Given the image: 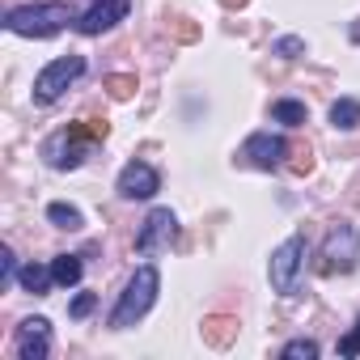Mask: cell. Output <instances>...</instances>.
I'll list each match as a JSON object with an SVG mask.
<instances>
[{"instance_id": "obj_1", "label": "cell", "mask_w": 360, "mask_h": 360, "mask_svg": "<svg viewBox=\"0 0 360 360\" xmlns=\"http://www.w3.org/2000/svg\"><path fill=\"white\" fill-rule=\"evenodd\" d=\"M102 140H106V123L85 119V123H72V127L56 131V136L43 144V157H47V165H56V169H77V165L94 153V144H102Z\"/></svg>"}, {"instance_id": "obj_2", "label": "cell", "mask_w": 360, "mask_h": 360, "mask_svg": "<svg viewBox=\"0 0 360 360\" xmlns=\"http://www.w3.org/2000/svg\"><path fill=\"white\" fill-rule=\"evenodd\" d=\"M157 288H161V276H157V267L153 263H144V267H136V276L127 280V288L119 292V305L110 309V326L115 330H123V326H136L148 309H153V301H157Z\"/></svg>"}, {"instance_id": "obj_3", "label": "cell", "mask_w": 360, "mask_h": 360, "mask_svg": "<svg viewBox=\"0 0 360 360\" xmlns=\"http://www.w3.org/2000/svg\"><path fill=\"white\" fill-rule=\"evenodd\" d=\"M68 22H72L68 5H22V9H9V18H5V26L22 39H51Z\"/></svg>"}, {"instance_id": "obj_4", "label": "cell", "mask_w": 360, "mask_h": 360, "mask_svg": "<svg viewBox=\"0 0 360 360\" xmlns=\"http://www.w3.org/2000/svg\"><path fill=\"white\" fill-rule=\"evenodd\" d=\"M81 72H85V56H60V60H51V64L34 77V102H39V106L60 102L64 89H68Z\"/></svg>"}, {"instance_id": "obj_5", "label": "cell", "mask_w": 360, "mask_h": 360, "mask_svg": "<svg viewBox=\"0 0 360 360\" xmlns=\"http://www.w3.org/2000/svg\"><path fill=\"white\" fill-rule=\"evenodd\" d=\"M301 267H305V238L301 233H292L288 242H280L276 246V255H271V267H267V276H271V288L276 292H297V276H301Z\"/></svg>"}, {"instance_id": "obj_6", "label": "cell", "mask_w": 360, "mask_h": 360, "mask_svg": "<svg viewBox=\"0 0 360 360\" xmlns=\"http://www.w3.org/2000/svg\"><path fill=\"white\" fill-rule=\"evenodd\" d=\"M360 263V233L352 229V225H335L330 233H326V242H322V263H318V271H352Z\"/></svg>"}, {"instance_id": "obj_7", "label": "cell", "mask_w": 360, "mask_h": 360, "mask_svg": "<svg viewBox=\"0 0 360 360\" xmlns=\"http://www.w3.org/2000/svg\"><path fill=\"white\" fill-rule=\"evenodd\" d=\"M174 238H178V217H174L169 208H153V212L144 217L140 233H136V250H140V255H157V250L169 246Z\"/></svg>"}, {"instance_id": "obj_8", "label": "cell", "mask_w": 360, "mask_h": 360, "mask_svg": "<svg viewBox=\"0 0 360 360\" xmlns=\"http://www.w3.org/2000/svg\"><path fill=\"white\" fill-rule=\"evenodd\" d=\"M242 157L259 169H280L284 157H288V140L284 136H271V131H255L246 144H242Z\"/></svg>"}, {"instance_id": "obj_9", "label": "cell", "mask_w": 360, "mask_h": 360, "mask_svg": "<svg viewBox=\"0 0 360 360\" xmlns=\"http://www.w3.org/2000/svg\"><path fill=\"white\" fill-rule=\"evenodd\" d=\"M157 187H161V178H157V169L148 161H127L119 169V195L123 200H153Z\"/></svg>"}, {"instance_id": "obj_10", "label": "cell", "mask_w": 360, "mask_h": 360, "mask_svg": "<svg viewBox=\"0 0 360 360\" xmlns=\"http://www.w3.org/2000/svg\"><path fill=\"white\" fill-rule=\"evenodd\" d=\"M127 9H131V0H94V5L77 18V30H81V34H102V30H110L115 22H123Z\"/></svg>"}, {"instance_id": "obj_11", "label": "cell", "mask_w": 360, "mask_h": 360, "mask_svg": "<svg viewBox=\"0 0 360 360\" xmlns=\"http://www.w3.org/2000/svg\"><path fill=\"white\" fill-rule=\"evenodd\" d=\"M51 352V322L47 318H26L18 326V356L22 360H47Z\"/></svg>"}, {"instance_id": "obj_12", "label": "cell", "mask_w": 360, "mask_h": 360, "mask_svg": "<svg viewBox=\"0 0 360 360\" xmlns=\"http://www.w3.org/2000/svg\"><path fill=\"white\" fill-rule=\"evenodd\" d=\"M18 284L26 288V292H34V297H43L51 284H56V276H51V267H39V263H26L22 271H18Z\"/></svg>"}, {"instance_id": "obj_13", "label": "cell", "mask_w": 360, "mask_h": 360, "mask_svg": "<svg viewBox=\"0 0 360 360\" xmlns=\"http://www.w3.org/2000/svg\"><path fill=\"white\" fill-rule=\"evenodd\" d=\"M51 276H56V284H60V288H72V284H81V259H77V255H56V263H51Z\"/></svg>"}, {"instance_id": "obj_14", "label": "cell", "mask_w": 360, "mask_h": 360, "mask_svg": "<svg viewBox=\"0 0 360 360\" xmlns=\"http://www.w3.org/2000/svg\"><path fill=\"white\" fill-rule=\"evenodd\" d=\"M330 123H335L339 131H352V127L360 123V102H356V98H339V102L330 106Z\"/></svg>"}, {"instance_id": "obj_15", "label": "cell", "mask_w": 360, "mask_h": 360, "mask_svg": "<svg viewBox=\"0 0 360 360\" xmlns=\"http://www.w3.org/2000/svg\"><path fill=\"white\" fill-rule=\"evenodd\" d=\"M305 115H309L305 102H292V98H280V102L271 106V119H276V123H288V127H301Z\"/></svg>"}, {"instance_id": "obj_16", "label": "cell", "mask_w": 360, "mask_h": 360, "mask_svg": "<svg viewBox=\"0 0 360 360\" xmlns=\"http://www.w3.org/2000/svg\"><path fill=\"white\" fill-rule=\"evenodd\" d=\"M47 221H51L56 229H81V225H85L81 208H72V204H51V208H47Z\"/></svg>"}, {"instance_id": "obj_17", "label": "cell", "mask_w": 360, "mask_h": 360, "mask_svg": "<svg viewBox=\"0 0 360 360\" xmlns=\"http://www.w3.org/2000/svg\"><path fill=\"white\" fill-rule=\"evenodd\" d=\"M301 51H305V39H297V34H284L271 43V56H280V60H297Z\"/></svg>"}, {"instance_id": "obj_18", "label": "cell", "mask_w": 360, "mask_h": 360, "mask_svg": "<svg viewBox=\"0 0 360 360\" xmlns=\"http://www.w3.org/2000/svg\"><path fill=\"white\" fill-rule=\"evenodd\" d=\"M280 356H284V360H314V356H318V343H314V339H292V343H284Z\"/></svg>"}, {"instance_id": "obj_19", "label": "cell", "mask_w": 360, "mask_h": 360, "mask_svg": "<svg viewBox=\"0 0 360 360\" xmlns=\"http://www.w3.org/2000/svg\"><path fill=\"white\" fill-rule=\"evenodd\" d=\"M106 89H110V98H131L136 94V77H106Z\"/></svg>"}, {"instance_id": "obj_20", "label": "cell", "mask_w": 360, "mask_h": 360, "mask_svg": "<svg viewBox=\"0 0 360 360\" xmlns=\"http://www.w3.org/2000/svg\"><path fill=\"white\" fill-rule=\"evenodd\" d=\"M339 356H360V322H356V330H352V335H343V339H339Z\"/></svg>"}, {"instance_id": "obj_21", "label": "cell", "mask_w": 360, "mask_h": 360, "mask_svg": "<svg viewBox=\"0 0 360 360\" xmlns=\"http://www.w3.org/2000/svg\"><path fill=\"white\" fill-rule=\"evenodd\" d=\"M94 305H98V297H94V292H81V297L72 301V309H68V314H72V318H85Z\"/></svg>"}, {"instance_id": "obj_22", "label": "cell", "mask_w": 360, "mask_h": 360, "mask_svg": "<svg viewBox=\"0 0 360 360\" xmlns=\"http://www.w3.org/2000/svg\"><path fill=\"white\" fill-rule=\"evenodd\" d=\"M13 271H18V263H13V250L5 246L0 250V280H13Z\"/></svg>"}, {"instance_id": "obj_23", "label": "cell", "mask_w": 360, "mask_h": 360, "mask_svg": "<svg viewBox=\"0 0 360 360\" xmlns=\"http://www.w3.org/2000/svg\"><path fill=\"white\" fill-rule=\"evenodd\" d=\"M221 5H225V9H238V5H246V0H221Z\"/></svg>"}]
</instances>
